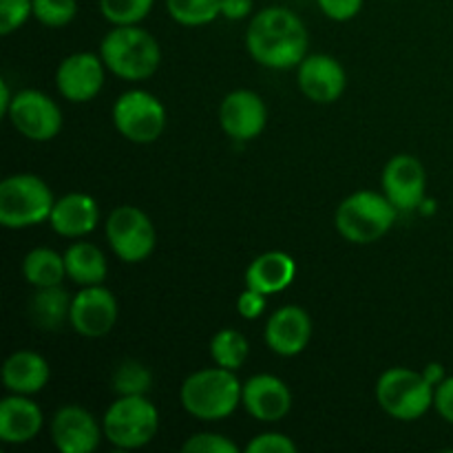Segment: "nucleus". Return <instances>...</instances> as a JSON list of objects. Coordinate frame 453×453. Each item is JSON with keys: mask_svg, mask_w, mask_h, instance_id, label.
Wrapping results in <instances>:
<instances>
[{"mask_svg": "<svg viewBox=\"0 0 453 453\" xmlns=\"http://www.w3.org/2000/svg\"><path fill=\"white\" fill-rule=\"evenodd\" d=\"M308 29L295 12L286 7L261 9L246 31V47L252 60L268 69L299 66L308 53Z\"/></svg>", "mask_w": 453, "mask_h": 453, "instance_id": "obj_1", "label": "nucleus"}, {"mask_svg": "<svg viewBox=\"0 0 453 453\" xmlns=\"http://www.w3.org/2000/svg\"><path fill=\"white\" fill-rule=\"evenodd\" d=\"M100 56L106 69L122 80H146L162 65L159 42L140 25L113 27L102 38Z\"/></svg>", "mask_w": 453, "mask_h": 453, "instance_id": "obj_2", "label": "nucleus"}, {"mask_svg": "<svg viewBox=\"0 0 453 453\" xmlns=\"http://www.w3.org/2000/svg\"><path fill=\"white\" fill-rule=\"evenodd\" d=\"M242 388L243 383H239L233 370L219 365L206 367L190 374L181 383V407L193 418L206 420V423L224 420L242 403Z\"/></svg>", "mask_w": 453, "mask_h": 453, "instance_id": "obj_3", "label": "nucleus"}, {"mask_svg": "<svg viewBox=\"0 0 453 453\" xmlns=\"http://www.w3.org/2000/svg\"><path fill=\"white\" fill-rule=\"evenodd\" d=\"M396 212L398 208L385 197V193L358 190L345 197L336 208L334 224L341 237L358 246H367L389 233L396 221Z\"/></svg>", "mask_w": 453, "mask_h": 453, "instance_id": "obj_4", "label": "nucleus"}, {"mask_svg": "<svg viewBox=\"0 0 453 453\" xmlns=\"http://www.w3.org/2000/svg\"><path fill=\"white\" fill-rule=\"evenodd\" d=\"M51 188L31 173H18L0 184V224L20 230L49 221L53 211Z\"/></svg>", "mask_w": 453, "mask_h": 453, "instance_id": "obj_5", "label": "nucleus"}, {"mask_svg": "<svg viewBox=\"0 0 453 453\" xmlns=\"http://www.w3.org/2000/svg\"><path fill=\"white\" fill-rule=\"evenodd\" d=\"M376 401L380 410L396 420H418L434 407V385L420 372L392 367L376 383Z\"/></svg>", "mask_w": 453, "mask_h": 453, "instance_id": "obj_6", "label": "nucleus"}, {"mask_svg": "<svg viewBox=\"0 0 453 453\" xmlns=\"http://www.w3.org/2000/svg\"><path fill=\"white\" fill-rule=\"evenodd\" d=\"M106 441L118 449H140L159 432V411L146 396H119L102 418Z\"/></svg>", "mask_w": 453, "mask_h": 453, "instance_id": "obj_7", "label": "nucleus"}, {"mask_svg": "<svg viewBox=\"0 0 453 453\" xmlns=\"http://www.w3.org/2000/svg\"><path fill=\"white\" fill-rule=\"evenodd\" d=\"M113 124L119 135L135 144H150L159 140L166 127V109L149 91L131 88L113 104Z\"/></svg>", "mask_w": 453, "mask_h": 453, "instance_id": "obj_8", "label": "nucleus"}, {"mask_svg": "<svg viewBox=\"0 0 453 453\" xmlns=\"http://www.w3.org/2000/svg\"><path fill=\"white\" fill-rule=\"evenodd\" d=\"M106 239L118 259L124 264H140L153 255L157 233L144 211L137 206H118L106 219Z\"/></svg>", "mask_w": 453, "mask_h": 453, "instance_id": "obj_9", "label": "nucleus"}, {"mask_svg": "<svg viewBox=\"0 0 453 453\" xmlns=\"http://www.w3.org/2000/svg\"><path fill=\"white\" fill-rule=\"evenodd\" d=\"M7 119L22 137L31 142H49L60 133V106L42 91L25 88L13 96Z\"/></svg>", "mask_w": 453, "mask_h": 453, "instance_id": "obj_10", "label": "nucleus"}, {"mask_svg": "<svg viewBox=\"0 0 453 453\" xmlns=\"http://www.w3.org/2000/svg\"><path fill=\"white\" fill-rule=\"evenodd\" d=\"M118 321V299L100 286H84L71 301L69 323L84 339H102Z\"/></svg>", "mask_w": 453, "mask_h": 453, "instance_id": "obj_11", "label": "nucleus"}, {"mask_svg": "<svg viewBox=\"0 0 453 453\" xmlns=\"http://www.w3.org/2000/svg\"><path fill=\"white\" fill-rule=\"evenodd\" d=\"M106 65L96 53H71L58 65L56 87L65 100L84 104L93 100L104 87Z\"/></svg>", "mask_w": 453, "mask_h": 453, "instance_id": "obj_12", "label": "nucleus"}, {"mask_svg": "<svg viewBox=\"0 0 453 453\" xmlns=\"http://www.w3.org/2000/svg\"><path fill=\"white\" fill-rule=\"evenodd\" d=\"M383 193L398 211H414L423 203L427 188V173L414 155H394L383 168L380 177Z\"/></svg>", "mask_w": 453, "mask_h": 453, "instance_id": "obj_13", "label": "nucleus"}, {"mask_svg": "<svg viewBox=\"0 0 453 453\" xmlns=\"http://www.w3.org/2000/svg\"><path fill=\"white\" fill-rule=\"evenodd\" d=\"M268 109L259 93L237 88L228 93L219 106V124L230 140L250 142L264 133Z\"/></svg>", "mask_w": 453, "mask_h": 453, "instance_id": "obj_14", "label": "nucleus"}, {"mask_svg": "<svg viewBox=\"0 0 453 453\" xmlns=\"http://www.w3.org/2000/svg\"><path fill=\"white\" fill-rule=\"evenodd\" d=\"M104 429L80 405H65L51 420V441L60 453H91L100 447Z\"/></svg>", "mask_w": 453, "mask_h": 453, "instance_id": "obj_15", "label": "nucleus"}, {"mask_svg": "<svg viewBox=\"0 0 453 453\" xmlns=\"http://www.w3.org/2000/svg\"><path fill=\"white\" fill-rule=\"evenodd\" d=\"M296 80L301 93L317 104H332L343 96L348 87V73L343 65L327 53L305 56L296 71Z\"/></svg>", "mask_w": 453, "mask_h": 453, "instance_id": "obj_16", "label": "nucleus"}, {"mask_svg": "<svg viewBox=\"0 0 453 453\" xmlns=\"http://www.w3.org/2000/svg\"><path fill=\"white\" fill-rule=\"evenodd\" d=\"M242 405L259 423H279L292 407V394L279 376L257 374L243 383Z\"/></svg>", "mask_w": 453, "mask_h": 453, "instance_id": "obj_17", "label": "nucleus"}, {"mask_svg": "<svg viewBox=\"0 0 453 453\" xmlns=\"http://www.w3.org/2000/svg\"><path fill=\"white\" fill-rule=\"evenodd\" d=\"M312 336V319L299 305H283L270 314L265 323V345L279 357H296L303 352Z\"/></svg>", "mask_w": 453, "mask_h": 453, "instance_id": "obj_18", "label": "nucleus"}, {"mask_svg": "<svg viewBox=\"0 0 453 453\" xmlns=\"http://www.w3.org/2000/svg\"><path fill=\"white\" fill-rule=\"evenodd\" d=\"M97 221H100V208H97L96 199L87 193H69L56 199L51 217H49L51 228L60 237L69 239H80L93 233Z\"/></svg>", "mask_w": 453, "mask_h": 453, "instance_id": "obj_19", "label": "nucleus"}, {"mask_svg": "<svg viewBox=\"0 0 453 453\" xmlns=\"http://www.w3.org/2000/svg\"><path fill=\"white\" fill-rule=\"evenodd\" d=\"M42 410L22 394H12L0 403V441L7 445H25L42 429Z\"/></svg>", "mask_w": 453, "mask_h": 453, "instance_id": "obj_20", "label": "nucleus"}, {"mask_svg": "<svg viewBox=\"0 0 453 453\" xmlns=\"http://www.w3.org/2000/svg\"><path fill=\"white\" fill-rule=\"evenodd\" d=\"M49 379H51V367L47 358L34 349H18L3 365V383L12 394H22V396L38 394L40 389L47 388Z\"/></svg>", "mask_w": 453, "mask_h": 453, "instance_id": "obj_21", "label": "nucleus"}, {"mask_svg": "<svg viewBox=\"0 0 453 453\" xmlns=\"http://www.w3.org/2000/svg\"><path fill=\"white\" fill-rule=\"evenodd\" d=\"M296 264L288 252L270 250L264 255L255 257L252 264L246 270V288L264 292L268 295H277V292L286 290L292 281H295Z\"/></svg>", "mask_w": 453, "mask_h": 453, "instance_id": "obj_22", "label": "nucleus"}, {"mask_svg": "<svg viewBox=\"0 0 453 453\" xmlns=\"http://www.w3.org/2000/svg\"><path fill=\"white\" fill-rule=\"evenodd\" d=\"M71 296L62 286L35 288L31 295L27 312H29L31 323L44 332H58L71 314Z\"/></svg>", "mask_w": 453, "mask_h": 453, "instance_id": "obj_23", "label": "nucleus"}, {"mask_svg": "<svg viewBox=\"0 0 453 453\" xmlns=\"http://www.w3.org/2000/svg\"><path fill=\"white\" fill-rule=\"evenodd\" d=\"M66 277L80 286H100L106 279V257L96 243L75 242L65 252Z\"/></svg>", "mask_w": 453, "mask_h": 453, "instance_id": "obj_24", "label": "nucleus"}, {"mask_svg": "<svg viewBox=\"0 0 453 453\" xmlns=\"http://www.w3.org/2000/svg\"><path fill=\"white\" fill-rule=\"evenodd\" d=\"M22 274L34 288L60 286L66 277L65 255H58L51 248H34L22 261Z\"/></svg>", "mask_w": 453, "mask_h": 453, "instance_id": "obj_25", "label": "nucleus"}, {"mask_svg": "<svg viewBox=\"0 0 453 453\" xmlns=\"http://www.w3.org/2000/svg\"><path fill=\"white\" fill-rule=\"evenodd\" d=\"M248 352H250V345H248V339L239 330L224 327L211 339L212 361H215V365L226 367V370L237 372L246 363Z\"/></svg>", "mask_w": 453, "mask_h": 453, "instance_id": "obj_26", "label": "nucleus"}, {"mask_svg": "<svg viewBox=\"0 0 453 453\" xmlns=\"http://www.w3.org/2000/svg\"><path fill=\"white\" fill-rule=\"evenodd\" d=\"M168 16L184 27H202L221 16V0H166Z\"/></svg>", "mask_w": 453, "mask_h": 453, "instance_id": "obj_27", "label": "nucleus"}, {"mask_svg": "<svg viewBox=\"0 0 453 453\" xmlns=\"http://www.w3.org/2000/svg\"><path fill=\"white\" fill-rule=\"evenodd\" d=\"M111 383H113V392L118 396H146V392L153 385V374L140 361L127 358L115 367Z\"/></svg>", "mask_w": 453, "mask_h": 453, "instance_id": "obj_28", "label": "nucleus"}, {"mask_svg": "<svg viewBox=\"0 0 453 453\" xmlns=\"http://www.w3.org/2000/svg\"><path fill=\"white\" fill-rule=\"evenodd\" d=\"M155 0H100V12L113 27L140 25L153 9Z\"/></svg>", "mask_w": 453, "mask_h": 453, "instance_id": "obj_29", "label": "nucleus"}, {"mask_svg": "<svg viewBox=\"0 0 453 453\" xmlns=\"http://www.w3.org/2000/svg\"><path fill=\"white\" fill-rule=\"evenodd\" d=\"M78 13L75 0H34V16L40 25L60 29L66 27Z\"/></svg>", "mask_w": 453, "mask_h": 453, "instance_id": "obj_30", "label": "nucleus"}, {"mask_svg": "<svg viewBox=\"0 0 453 453\" xmlns=\"http://www.w3.org/2000/svg\"><path fill=\"white\" fill-rule=\"evenodd\" d=\"M31 16H34V0H0V34H13Z\"/></svg>", "mask_w": 453, "mask_h": 453, "instance_id": "obj_31", "label": "nucleus"}, {"mask_svg": "<svg viewBox=\"0 0 453 453\" xmlns=\"http://www.w3.org/2000/svg\"><path fill=\"white\" fill-rule=\"evenodd\" d=\"M186 453H239V447L221 434H195L181 445Z\"/></svg>", "mask_w": 453, "mask_h": 453, "instance_id": "obj_32", "label": "nucleus"}, {"mask_svg": "<svg viewBox=\"0 0 453 453\" xmlns=\"http://www.w3.org/2000/svg\"><path fill=\"white\" fill-rule=\"evenodd\" d=\"M246 449L250 453H296V445L283 434L270 432L252 438Z\"/></svg>", "mask_w": 453, "mask_h": 453, "instance_id": "obj_33", "label": "nucleus"}, {"mask_svg": "<svg viewBox=\"0 0 453 453\" xmlns=\"http://www.w3.org/2000/svg\"><path fill=\"white\" fill-rule=\"evenodd\" d=\"M265 305H268V299H265L264 292L246 288L237 299V312L246 321H255V319H259L265 312Z\"/></svg>", "mask_w": 453, "mask_h": 453, "instance_id": "obj_34", "label": "nucleus"}, {"mask_svg": "<svg viewBox=\"0 0 453 453\" xmlns=\"http://www.w3.org/2000/svg\"><path fill=\"white\" fill-rule=\"evenodd\" d=\"M321 12L326 13L330 20L345 22L352 20L354 16H358L363 7V0H317Z\"/></svg>", "mask_w": 453, "mask_h": 453, "instance_id": "obj_35", "label": "nucleus"}, {"mask_svg": "<svg viewBox=\"0 0 453 453\" xmlns=\"http://www.w3.org/2000/svg\"><path fill=\"white\" fill-rule=\"evenodd\" d=\"M434 410L442 416L445 423L453 425V376H445L434 388Z\"/></svg>", "mask_w": 453, "mask_h": 453, "instance_id": "obj_36", "label": "nucleus"}, {"mask_svg": "<svg viewBox=\"0 0 453 453\" xmlns=\"http://www.w3.org/2000/svg\"><path fill=\"white\" fill-rule=\"evenodd\" d=\"M252 12V0H221V16L226 20H243Z\"/></svg>", "mask_w": 453, "mask_h": 453, "instance_id": "obj_37", "label": "nucleus"}, {"mask_svg": "<svg viewBox=\"0 0 453 453\" xmlns=\"http://www.w3.org/2000/svg\"><path fill=\"white\" fill-rule=\"evenodd\" d=\"M12 100H13V93L9 91L7 80H0V111H3L4 115H7L9 106H12Z\"/></svg>", "mask_w": 453, "mask_h": 453, "instance_id": "obj_38", "label": "nucleus"}, {"mask_svg": "<svg viewBox=\"0 0 453 453\" xmlns=\"http://www.w3.org/2000/svg\"><path fill=\"white\" fill-rule=\"evenodd\" d=\"M423 374L427 376L429 383H432L434 388H436V385L441 383L442 379H445V372H442V365H438V363H432V365H427V370H425Z\"/></svg>", "mask_w": 453, "mask_h": 453, "instance_id": "obj_39", "label": "nucleus"}]
</instances>
